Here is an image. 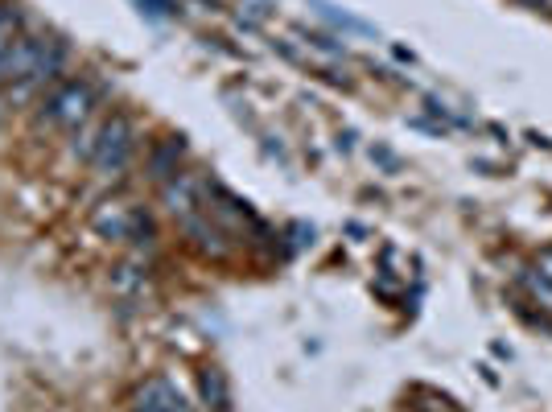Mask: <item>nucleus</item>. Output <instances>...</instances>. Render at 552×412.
Segmentation results:
<instances>
[{"mask_svg": "<svg viewBox=\"0 0 552 412\" xmlns=\"http://www.w3.org/2000/svg\"><path fill=\"white\" fill-rule=\"evenodd\" d=\"M314 5H318V9H322V13L330 17V21H334V25H342V29H355V33H367V25H363L359 17H347V13H334V9L326 5V0H314Z\"/></svg>", "mask_w": 552, "mask_h": 412, "instance_id": "obj_13", "label": "nucleus"}, {"mask_svg": "<svg viewBox=\"0 0 552 412\" xmlns=\"http://www.w3.org/2000/svg\"><path fill=\"white\" fill-rule=\"evenodd\" d=\"M182 227H186V235L194 239V248H198V252H206V256H223V252H227V239H223V231H219V227H211L206 219L186 215V219H182Z\"/></svg>", "mask_w": 552, "mask_h": 412, "instance_id": "obj_6", "label": "nucleus"}, {"mask_svg": "<svg viewBox=\"0 0 552 412\" xmlns=\"http://www.w3.org/2000/svg\"><path fill=\"white\" fill-rule=\"evenodd\" d=\"M42 54H46V42H42V38H25V33H21V38L13 42V50H9V58L0 62V83L13 87V83H21V79H29L33 66L42 62Z\"/></svg>", "mask_w": 552, "mask_h": 412, "instance_id": "obj_3", "label": "nucleus"}, {"mask_svg": "<svg viewBox=\"0 0 552 412\" xmlns=\"http://www.w3.org/2000/svg\"><path fill=\"white\" fill-rule=\"evenodd\" d=\"M178 157H182V136H174V141H165V145H157L153 149V157H149V165H153V174L161 178V182H169L178 174Z\"/></svg>", "mask_w": 552, "mask_h": 412, "instance_id": "obj_10", "label": "nucleus"}, {"mask_svg": "<svg viewBox=\"0 0 552 412\" xmlns=\"http://www.w3.org/2000/svg\"><path fill=\"white\" fill-rule=\"evenodd\" d=\"M141 5H149L153 17H174V13H178V9H174V0H141Z\"/></svg>", "mask_w": 552, "mask_h": 412, "instance_id": "obj_14", "label": "nucleus"}, {"mask_svg": "<svg viewBox=\"0 0 552 412\" xmlns=\"http://www.w3.org/2000/svg\"><path fill=\"white\" fill-rule=\"evenodd\" d=\"M112 285H116L120 293H136V289H145V285H149V277H145L141 268L124 264V268H116V272H112Z\"/></svg>", "mask_w": 552, "mask_h": 412, "instance_id": "obj_12", "label": "nucleus"}, {"mask_svg": "<svg viewBox=\"0 0 552 412\" xmlns=\"http://www.w3.org/2000/svg\"><path fill=\"white\" fill-rule=\"evenodd\" d=\"M520 289L544 309V314H552V281L544 277L536 264H532V268H520Z\"/></svg>", "mask_w": 552, "mask_h": 412, "instance_id": "obj_9", "label": "nucleus"}, {"mask_svg": "<svg viewBox=\"0 0 552 412\" xmlns=\"http://www.w3.org/2000/svg\"><path fill=\"white\" fill-rule=\"evenodd\" d=\"M128 239L136 248H153V219L149 215H141V211H132V223H128Z\"/></svg>", "mask_w": 552, "mask_h": 412, "instance_id": "obj_11", "label": "nucleus"}, {"mask_svg": "<svg viewBox=\"0 0 552 412\" xmlns=\"http://www.w3.org/2000/svg\"><path fill=\"white\" fill-rule=\"evenodd\" d=\"M165 206H169V211H174V215H194V206H198V194H202V186H198V178H190V174H174V178H169L165 182Z\"/></svg>", "mask_w": 552, "mask_h": 412, "instance_id": "obj_5", "label": "nucleus"}, {"mask_svg": "<svg viewBox=\"0 0 552 412\" xmlns=\"http://www.w3.org/2000/svg\"><path fill=\"white\" fill-rule=\"evenodd\" d=\"M95 112V87L91 83H66L46 99V120L58 128H83L87 116Z\"/></svg>", "mask_w": 552, "mask_h": 412, "instance_id": "obj_2", "label": "nucleus"}, {"mask_svg": "<svg viewBox=\"0 0 552 412\" xmlns=\"http://www.w3.org/2000/svg\"><path fill=\"white\" fill-rule=\"evenodd\" d=\"M198 388H202V400L211 404L215 412H227V408H231V392H227V380H223V371H215V367L198 371Z\"/></svg>", "mask_w": 552, "mask_h": 412, "instance_id": "obj_8", "label": "nucleus"}, {"mask_svg": "<svg viewBox=\"0 0 552 412\" xmlns=\"http://www.w3.org/2000/svg\"><path fill=\"white\" fill-rule=\"evenodd\" d=\"M128 223H132L128 206L108 202V206H99V211H95V231L108 235V239H128Z\"/></svg>", "mask_w": 552, "mask_h": 412, "instance_id": "obj_7", "label": "nucleus"}, {"mask_svg": "<svg viewBox=\"0 0 552 412\" xmlns=\"http://www.w3.org/2000/svg\"><path fill=\"white\" fill-rule=\"evenodd\" d=\"M536 268H540V272H544V277L552 281V248H548V252H540V260H536Z\"/></svg>", "mask_w": 552, "mask_h": 412, "instance_id": "obj_15", "label": "nucleus"}, {"mask_svg": "<svg viewBox=\"0 0 552 412\" xmlns=\"http://www.w3.org/2000/svg\"><path fill=\"white\" fill-rule=\"evenodd\" d=\"M132 149H136L132 120L128 116H112L108 124L99 128V141H95L91 161H95L99 174H120V169L128 165V157H132Z\"/></svg>", "mask_w": 552, "mask_h": 412, "instance_id": "obj_1", "label": "nucleus"}, {"mask_svg": "<svg viewBox=\"0 0 552 412\" xmlns=\"http://www.w3.org/2000/svg\"><path fill=\"white\" fill-rule=\"evenodd\" d=\"M132 412H190V404L182 400V392L169 380H149L141 392H136Z\"/></svg>", "mask_w": 552, "mask_h": 412, "instance_id": "obj_4", "label": "nucleus"}]
</instances>
